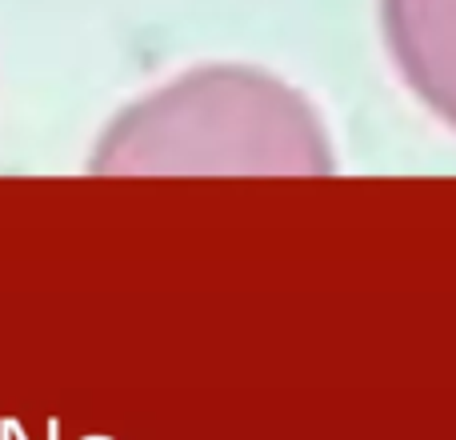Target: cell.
Listing matches in <instances>:
<instances>
[{
	"mask_svg": "<svg viewBox=\"0 0 456 440\" xmlns=\"http://www.w3.org/2000/svg\"><path fill=\"white\" fill-rule=\"evenodd\" d=\"M324 125L252 69H197L109 125L93 173H329Z\"/></svg>",
	"mask_w": 456,
	"mask_h": 440,
	"instance_id": "obj_1",
	"label": "cell"
},
{
	"mask_svg": "<svg viewBox=\"0 0 456 440\" xmlns=\"http://www.w3.org/2000/svg\"><path fill=\"white\" fill-rule=\"evenodd\" d=\"M380 24L404 85L456 128V0H380Z\"/></svg>",
	"mask_w": 456,
	"mask_h": 440,
	"instance_id": "obj_2",
	"label": "cell"
}]
</instances>
